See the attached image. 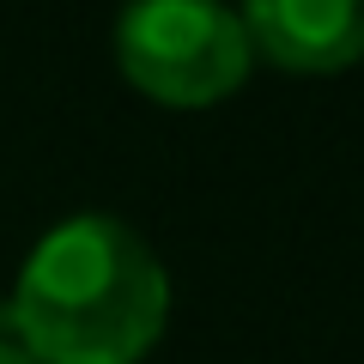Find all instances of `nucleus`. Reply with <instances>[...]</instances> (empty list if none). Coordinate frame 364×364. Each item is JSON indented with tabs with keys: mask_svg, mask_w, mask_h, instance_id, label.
<instances>
[{
	"mask_svg": "<svg viewBox=\"0 0 364 364\" xmlns=\"http://www.w3.org/2000/svg\"><path fill=\"white\" fill-rule=\"evenodd\" d=\"M170 279L116 213H73L18 267L6 334L37 364H134L158 340Z\"/></svg>",
	"mask_w": 364,
	"mask_h": 364,
	"instance_id": "1",
	"label": "nucleus"
},
{
	"mask_svg": "<svg viewBox=\"0 0 364 364\" xmlns=\"http://www.w3.org/2000/svg\"><path fill=\"white\" fill-rule=\"evenodd\" d=\"M116 61L164 104H213L249 73V31L225 0H128Z\"/></svg>",
	"mask_w": 364,
	"mask_h": 364,
	"instance_id": "2",
	"label": "nucleus"
},
{
	"mask_svg": "<svg viewBox=\"0 0 364 364\" xmlns=\"http://www.w3.org/2000/svg\"><path fill=\"white\" fill-rule=\"evenodd\" d=\"M249 43L298 73H334L364 55V0H243Z\"/></svg>",
	"mask_w": 364,
	"mask_h": 364,
	"instance_id": "3",
	"label": "nucleus"
},
{
	"mask_svg": "<svg viewBox=\"0 0 364 364\" xmlns=\"http://www.w3.org/2000/svg\"><path fill=\"white\" fill-rule=\"evenodd\" d=\"M0 364H37V358H31V352L18 346L13 334H0Z\"/></svg>",
	"mask_w": 364,
	"mask_h": 364,
	"instance_id": "4",
	"label": "nucleus"
}]
</instances>
